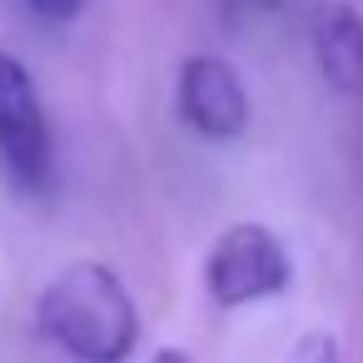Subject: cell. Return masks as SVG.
<instances>
[{
	"mask_svg": "<svg viewBox=\"0 0 363 363\" xmlns=\"http://www.w3.org/2000/svg\"><path fill=\"white\" fill-rule=\"evenodd\" d=\"M40 333L80 363H125L140 343V313L110 264H65L40 294Z\"/></svg>",
	"mask_w": 363,
	"mask_h": 363,
	"instance_id": "1",
	"label": "cell"
},
{
	"mask_svg": "<svg viewBox=\"0 0 363 363\" xmlns=\"http://www.w3.org/2000/svg\"><path fill=\"white\" fill-rule=\"evenodd\" d=\"M26 6H30L35 16H45V21L65 26V21H75V16L85 11V0H26Z\"/></svg>",
	"mask_w": 363,
	"mask_h": 363,
	"instance_id": "7",
	"label": "cell"
},
{
	"mask_svg": "<svg viewBox=\"0 0 363 363\" xmlns=\"http://www.w3.org/2000/svg\"><path fill=\"white\" fill-rule=\"evenodd\" d=\"M294 363H338V343L333 333H303L294 348Z\"/></svg>",
	"mask_w": 363,
	"mask_h": 363,
	"instance_id": "6",
	"label": "cell"
},
{
	"mask_svg": "<svg viewBox=\"0 0 363 363\" xmlns=\"http://www.w3.org/2000/svg\"><path fill=\"white\" fill-rule=\"evenodd\" d=\"M259 6H279V0H259Z\"/></svg>",
	"mask_w": 363,
	"mask_h": 363,
	"instance_id": "9",
	"label": "cell"
},
{
	"mask_svg": "<svg viewBox=\"0 0 363 363\" xmlns=\"http://www.w3.org/2000/svg\"><path fill=\"white\" fill-rule=\"evenodd\" d=\"M155 363H189V358H184L179 348H160V353H155Z\"/></svg>",
	"mask_w": 363,
	"mask_h": 363,
	"instance_id": "8",
	"label": "cell"
},
{
	"mask_svg": "<svg viewBox=\"0 0 363 363\" xmlns=\"http://www.w3.org/2000/svg\"><path fill=\"white\" fill-rule=\"evenodd\" d=\"M0 169L21 194H45L55 179V145L30 70L0 50Z\"/></svg>",
	"mask_w": 363,
	"mask_h": 363,
	"instance_id": "2",
	"label": "cell"
},
{
	"mask_svg": "<svg viewBox=\"0 0 363 363\" xmlns=\"http://www.w3.org/2000/svg\"><path fill=\"white\" fill-rule=\"evenodd\" d=\"M313 60L333 90H363V16L353 6L328 0L313 11Z\"/></svg>",
	"mask_w": 363,
	"mask_h": 363,
	"instance_id": "5",
	"label": "cell"
},
{
	"mask_svg": "<svg viewBox=\"0 0 363 363\" xmlns=\"http://www.w3.org/2000/svg\"><path fill=\"white\" fill-rule=\"evenodd\" d=\"M174 105H179L184 125L199 130L204 140H239L249 125V90H244L239 70L219 55H189L179 65Z\"/></svg>",
	"mask_w": 363,
	"mask_h": 363,
	"instance_id": "4",
	"label": "cell"
},
{
	"mask_svg": "<svg viewBox=\"0 0 363 363\" xmlns=\"http://www.w3.org/2000/svg\"><path fill=\"white\" fill-rule=\"evenodd\" d=\"M289 279H294V264H289L279 234L264 224H229L204 259V289L219 308H244V303L274 298L289 289Z\"/></svg>",
	"mask_w": 363,
	"mask_h": 363,
	"instance_id": "3",
	"label": "cell"
}]
</instances>
